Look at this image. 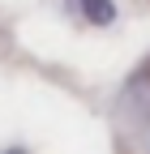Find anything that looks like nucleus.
Segmentation results:
<instances>
[{
	"label": "nucleus",
	"mask_w": 150,
	"mask_h": 154,
	"mask_svg": "<svg viewBox=\"0 0 150 154\" xmlns=\"http://www.w3.org/2000/svg\"><path fill=\"white\" fill-rule=\"evenodd\" d=\"M9 154H26V150H9Z\"/></svg>",
	"instance_id": "obj_2"
},
{
	"label": "nucleus",
	"mask_w": 150,
	"mask_h": 154,
	"mask_svg": "<svg viewBox=\"0 0 150 154\" xmlns=\"http://www.w3.org/2000/svg\"><path fill=\"white\" fill-rule=\"evenodd\" d=\"M82 13L90 26H111L116 22V5L111 0H82Z\"/></svg>",
	"instance_id": "obj_1"
}]
</instances>
